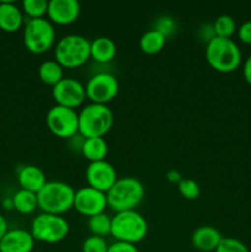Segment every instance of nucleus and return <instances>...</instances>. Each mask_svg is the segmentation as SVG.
Wrapping results in <instances>:
<instances>
[{
  "instance_id": "nucleus-1",
  "label": "nucleus",
  "mask_w": 251,
  "mask_h": 252,
  "mask_svg": "<svg viewBox=\"0 0 251 252\" xmlns=\"http://www.w3.org/2000/svg\"><path fill=\"white\" fill-rule=\"evenodd\" d=\"M145 194V189L142 182L132 176L117 179L112 187L106 193L107 206L113 212L134 211Z\"/></svg>"
},
{
  "instance_id": "nucleus-2",
  "label": "nucleus",
  "mask_w": 251,
  "mask_h": 252,
  "mask_svg": "<svg viewBox=\"0 0 251 252\" xmlns=\"http://www.w3.org/2000/svg\"><path fill=\"white\" fill-rule=\"evenodd\" d=\"M206 59L216 71L233 73L241 64V52L233 39L214 37L206 46Z\"/></svg>"
},
{
  "instance_id": "nucleus-3",
  "label": "nucleus",
  "mask_w": 251,
  "mask_h": 252,
  "mask_svg": "<svg viewBox=\"0 0 251 252\" xmlns=\"http://www.w3.org/2000/svg\"><path fill=\"white\" fill-rule=\"evenodd\" d=\"M75 191L63 181H47L43 189L37 193L38 208L42 213L62 216L74 206Z\"/></svg>"
},
{
  "instance_id": "nucleus-4",
  "label": "nucleus",
  "mask_w": 251,
  "mask_h": 252,
  "mask_svg": "<svg viewBox=\"0 0 251 252\" xmlns=\"http://www.w3.org/2000/svg\"><path fill=\"white\" fill-rule=\"evenodd\" d=\"M148 234V223L144 217L134 211L118 212L112 217L111 236L116 241L137 245Z\"/></svg>"
},
{
  "instance_id": "nucleus-5",
  "label": "nucleus",
  "mask_w": 251,
  "mask_h": 252,
  "mask_svg": "<svg viewBox=\"0 0 251 252\" xmlns=\"http://www.w3.org/2000/svg\"><path fill=\"white\" fill-rule=\"evenodd\" d=\"M113 125L112 111L107 105L89 103L79 112V134L86 138H103Z\"/></svg>"
},
{
  "instance_id": "nucleus-6",
  "label": "nucleus",
  "mask_w": 251,
  "mask_h": 252,
  "mask_svg": "<svg viewBox=\"0 0 251 252\" xmlns=\"http://www.w3.org/2000/svg\"><path fill=\"white\" fill-rule=\"evenodd\" d=\"M90 58V42L80 34H68L57 42L54 47V61L62 68L76 69Z\"/></svg>"
},
{
  "instance_id": "nucleus-7",
  "label": "nucleus",
  "mask_w": 251,
  "mask_h": 252,
  "mask_svg": "<svg viewBox=\"0 0 251 252\" xmlns=\"http://www.w3.org/2000/svg\"><path fill=\"white\" fill-rule=\"evenodd\" d=\"M24 44L33 54H43L56 43V30L48 19L27 20L22 33Z\"/></svg>"
},
{
  "instance_id": "nucleus-8",
  "label": "nucleus",
  "mask_w": 251,
  "mask_h": 252,
  "mask_svg": "<svg viewBox=\"0 0 251 252\" xmlns=\"http://www.w3.org/2000/svg\"><path fill=\"white\" fill-rule=\"evenodd\" d=\"M70 226L64 217L41 213L32 220L31 234L34 240L47 244H57L68 236Z\"/></svg>"
},
{
  "instance_id": "nucleus-9",
  "label": "nucleus",
  "mask_w": 251,
  "mask_h": 252,
  "mask_svg": "<svg viewBox=\"0 0 251 252\" xmlns=\"http://www.w3.org/2000/svg\"><path fill=\"white\" fill-rule=\"evenodd\" d=\"M46 123L52 134L62 139L74 138L79 133V113L71 108L53 106L47 112Z\"/></svg>"
},
{
  "instance_id": "nucleus-10",
  "label": "nucleus",
  "mask_w": 251,
  "mask_h": 252,
  "mask_svg": "<svg viewBox=\"0 0 251 252\" xmlns=\"http://www.w3.org/2000/svg\"><path fill=\"white\" fill-rule=\"evenodd\" d=\"M120 85L115 75L110 73H97L91 76L85 85L86 98L90 103L107 105L117 96Z\"/></svg>"
},
{
  "instance_id": "nucleus-11",
  "label": "nucleus",
  "mask_w": 251,
  "mask_h": 252,
  "mask_svg": "<svg viewBox=\"0 0 251 252\" xmlns=\"http://www.w3.org/2000/svg\"><path fill=\"white\" fill-rule=\"evenodd\" d=\"M52 97L57 106L75 110L86 100L85 86L74 78H63L52 88Z\"/></svg>"
},
{
  "instance_id": "nucleus-12",
  "label": "nucleus",
  "mask_w": 251,
  "mask_h": 252,
  "mask_svg": "<svg viewBox=\"0 0 251 252\" xmlns=\"http://www.w3.org/2000/svg\"><path fill=\"white\" fill-rule=\"evenodd\" d=\"M107 207V198L103 192L91 189L89 186L81 187L78 191H75L73 208L81 216L90 218L96 214L103 213Z\"/></svg>"
},
{
  "instance_id": "nucleus-13",
  "label": "nucleus",
  "mask_w": 251,
  "mask_h": 252,
  "mask_svg": "<svg viewBox=\"0 0 251 252\" xmlns=\"http://www.w3.org/2000/svg\"><path fill=\"white\" fill-rule=\"evenodd\" d=\"M85 179L89 187L107 193L108 189L115 185L118 177L115 167L106 160H102V161L90 162L88 165Z\"/></svg>"
},
{
  "instance_id": "nucleus-14",
  "label": "nucleus",
  "mask_w": 251,
  "mask_h": 252,
  "mask_svg": "<svg viewBox=\"0 0 251 252\" xmlns=\"http://www.w3.org/2000/svg\"><path fill=\"white\" fill-rule=\"evenodd\" d=\"M80 15V4L76 0H51L48 1L47 16L53 25H70Z\"/></svg>"
},
{
  "instance_id": "nucleus-15",
  "label": "nucleus",
  "mask_w": 251,
  "mask_h": 252,
  "mask_svg": "<svg viewBox=\"0 0 251 252\" xmlns=\"http://www.w3.org/2000/svg\"><path fill=\"white\" fill-rule=\"evenodd\" d=\"M34 241L31 231L12 229L0 240V252H32Z\"/></svg>"
},
{
  "instance_id": "nucleus-16",
  "label": "nucleus",
  "mask_w": 251,
  "mask_h": 252,
  "mask_svg": "<svg viewBox=\"0 0 251 252\" xmlns=\"http://www.w3.org/2000/svg\"><path fill=\"white\" fill-rule=\"evenodd\" d=\"M220 231L217 230L216 228L209 225L199 226L193 231L191 236L192 245L194 249L202 252H214L218 245L220 244L221 239Z\"/></svg>"
},
{
  "instance_id": "nucleus-17",
  "label": "nucleus",
  "mask_w": 251,
  "mask_h": 252,
  "mask_svg": "<svg viewBox=\"0 0 251 252\" xmlns=\"http://www.w3.org/2000/svg\"><path fill=\"white\" fill-rule=\"evenodd\" d=\"M17 181H19L21 189L38 193L44 185L47 184V177L44 172L34 165H26L19 170L17 174Z\"/></svg>"
},
{
  "instance_id": "nucleus-18",
  "label": "nucleus",
  "mask_w": 251,
  "mask_h": 252,
  "mask_svg": "<svg viewBox=\"0 0 251 252\" xmlns=\"http://www.w3.org/2000/svg\"><path fill=\"white\" fill-rule=\"evenodd\" d=\"M24 25V12L12 1H0V29L16 32Z\"/></svg>"
},
{
  "instance_id": "nucleus-19",
  "label": "nucleus",
  "mask_w": 251,
  "mask_h": 252,
  "mask_svg": "<svg viewBox=\"0 0 251 252\" xmlns=\"http://www.w3.org/2000/svg\"><path fill=\"white\" fill-rule=\"evenodd\" d=\"M80 152L83 157L90 162L102 161L107 157V142L105 138H86L81 142Z\"/></svg>"
},
{
  "instance_id": "nucleus-20",
  "label": "nucleus",
  "mask_w": 251,
  "mask_h": 252,
  "mask_svg": "<svg viewBox=\"0 0 251 252\" xmlns=\"http://www.w3.org/2000/svg\"><path fill=\"white\" fill-rule=\"evenodd\" d=\"M116 53V43L108 37H97L90 42V57L98 63H108L113 61Z\"/></svg>"
},
{
  "instance_id": "nucleus-21",
  "label": "nucleus",
  "mask_w": 251,
  "mask_h": 252,
  "mask_svg": "<svg viewBox=\"0 0 251 252\" xmlns=\"http://www.w3.org/2000/svg\"><path fill=\"white\" fill-rule=\"evenodd\" d=\"M165 43H166V36L162 32L153 29L143 33V36L140 37L139 48L143 53L153 56L161 52Z\"/></svg>"
},
{
  "instance_id": "nucleus-22",
  "label": "nucleus",
  "mask_w": 251,
  "mask_h": 252,
  "mask_svg": "<svg viewBox=\"0 0 251 252\" xmlns=\"http://www.w3.org/2000/svg\"><path fill=\"white\" fill-rule=\"evenodd\" d=\"M12 198L14 209L21 214H31L38 208V199L37 193L26 191V189H19Z\"/></svg>"
},
{
  "instance_id": "nucleus-23",
  "label": "nucleus",
  "mask_w": 251,
  "mask_h": 252,
  "mask_svg": "<svg viewBox=\"0 0 251 252\" xmlns=\"http://www.w3.org/2000/svg\"><path fill=\"white\" fill-rule=\"evenodd\" d=\"M38 76L42 83L53 88L64 78L63 68L56 61H44L38 68Z\"/></svg>"
},
{
  "instance_id": "nucleus-24",
  "label": "nucleus",
  "mask_w": 251,
  "mask_h": 252,
  "mask_svg": "<svg viewBox=\"0 0 251 252\" xmlns=\"http://www.w3.org/2000/svg\"><path fill=\"white\" fill-rule=\"evenodd\" d=\"M111 225H112V218L105 212L90 217L88 219V226L90 233L95 236H100V238L111 235Z\"/></svg>"
},
{
  "instance_id": "nucleus-25",
  "label": "nucleus",
  "mask_w": 251,
  "mask_h": 252,
  "mask_svg": "<svg viewBox=\"0 0 251 252\" xmlns=\"http://www.w3.org/2000/svg\"><path fill=\"white\" fill-rule=\"evenodd\" d=\"M213 31L216 37L231 39V36L236 31L235 20L230 15H220V16H218L214 20Z\"/></svg>"
},
{
  "instance_id": "nucleus-26",
  "label": "nucleus",
  "mask_w": 251,
  "mask_h": 252,
  "mask_svg": "<svg viewBox=\"0 0 251 252\" xmlns=\"http://www.w3.org/2000/svg\"><path fill=\"white\" fill-rule=\"evenodd\" d=\"M48 10V1L47 0H24L22 1V12L32 19H43Z\"/></svg>"
},
{
  "instance_id": "nucleus-27",
  "label": "nucleus",
  "mask_w": 251,
  "mask_h": 252,
  "mask_svg": "<svg viewBox=\"0 0 251 252\" xmlns=\"http://www.w3.org/2000/svg\"><path fill=\"white\" fill-rule=\"evenodd\" d=\"M177 189H179L180 194L188 201L197 199L201 194V189H199L198 184L192 179H182L177 184Z\"/></svg>"
},
{
  "instance_id": "nucleus-28",
  "label": "nucleus",
  "mask_w": 251,
  "mask_h": 252,
  "mask_svg": "<svg viewBox=\"0 0 251 252\" xmlns=\"http://www.w3.org/2000/svg\"><path fill=\"white\" fill-rule=\"evenodd\" d=\"M108 246L110 245H108L105 238L91 235L84 240L83 245H81V251L83 252H107Z\"/></svg>"
},
{
  "instance_id": "nucleus-29",
  "label": "nucleus",
  "mask_w": 251,
  "mask_h": 252,
  "mask_svg": "<svg viewBox=\"0 0 251 252\" xmlns=\"http://www.w3.org/2000/svg\"><path fill=\"white\" fill-rule=\"evenodd\" d=\"M214 252H250L243 241L234 238H223Z\"/></svg>"
},
{
  "instance_id": "nucleus-30",
  "label": "nucleus",
  "mask_w": 251,
  "mask_h": 252,
  "mask_svg": "<svg viewBox=\"0 0 251 252\" xmlns=\"http://www.w3.org/2000/svg\"><path fill=\"white\" fill-rule=\"evenodd\" d=\"M107 252H140L138 248L133 244L127 243H120V241H115L108 246Z\"/></svg>"
},
{
  "instance_id": "nucleus-31",
  "label": "nucleus",
  "mask_w": 251,
  "mask_h": 252,
  "mask_svg": "<svg viewBox=\"0 0 251 252\" xmlns=\"http://www.w3.org/2000/svg\"><path fill=\"white\" fill-rule=\"evenodd\" d=\"M238 36L243 43L251 44V21H245L238 30Z\"/></svg>"
},
{
  "instance_id": "nucleus-32",
  "label": "nucleus",
  "mask_w": 251,
  "mask_h": 252,
  "mask_svg": "<svg viewBox=\"0 0 251 252\" xmlns=\"http://www.w3.org/2000/svg\"><path fill=\"white\" fill-rule=\"evenodd\" d=\"M243 75L244 79L246 80V83H249L251 85V56H249L248 58H246L245 63H244Z\"/></svg>"
},
{
  "instance_id": "nucleus-33",
  "label": "nucleus",
  "mask_w": 251,
  "mask_h": 252,
  "mask_svg": "<svg viewBox=\"0 0 251 252\" xmlns=\"http://www.w3.org/2000/svg\"><path fill=\"white\" fill-rule=\"evenodd\" d=\"M7 220L5 219V217L2 214H0V240L5 236V234L9 231V228H7Z\"/></svg>"
},
{
  "instance_id": "nucleus-34",
  "label": "nucleus",
  "mask_w": 251,
  "mask_h": 252,
  "mask_svg": "<svg viewBox=\"0 0 251 252\" xmlns=\"http://www.w3.org/2000/svg\"><path fill=\"white\" fill-rule=\"evenodd\" d=\"M167 180L170 182H174V184H179L182 180V176L177 171H169L167 172Z\"/></svg>"
},
{
  "instance_id": "nucleus-35",
  "label": "nucleus",
  "mask_w": 251,
  "mask_h": 252,
  "mask_svg": "<svg viewBox=\"0 0 251 252\" xmlns=\"http://www.w3.org/2000/svg\"><path fill=\"white\" fill-rule=\"evenodd\" d=\"M2 206L5 209H14V203H12V198H7L2 202Z\"/></svg>"
}]
</instances>
